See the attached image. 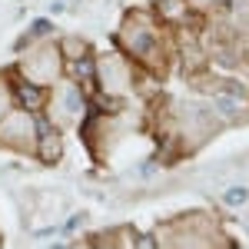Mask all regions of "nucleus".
Masks as SVG:
<instances>
[{"mask_svg": "<svg viewBox=\"0 0 249 249\" xmlns=\"http://www.w3.org/2000/svg\"><path fill=\"white\" fill-rule=\"evenodd\" d=\"M110 43L120 53H126L143 73H150L156 80L166 77L173 60H176V34L156 20V14L150 7L126 10L120 27L113 30Z\"/></svg>", "mask_w": 249, "mask_h": 249, "instance_id": "obj_1", "label": "nucleus"}, {"mask_svg": "<svg viewBox=\"0 0 249 249\" xmlns=\"http://www.w3.org/2000/svg\"><path fill=\"white\" fill-rule=\"evenodd\" d=\"M156 243L166 249H230L232 239L223 230L219 216H213L206 210H190V213H176L166 223L156 226Z\"/></svg>", "mask_w": 249, "mask_h": 249, "instance_id": "obj_2", "label": "nucleus"}, {"mask_svg": "<svg viewBox=\"0 0 249 249\" xmlns=\"http://www.w3.org/2000/svg\"><path fill=\"white\" fill-rule=\"evenodd\" d=\"M90 107H93V96L87 93L77 80H70L63 73V77L50 87V93H47L43 116H47L57 130H63V133H77L80 123L90 113Z\"/></svg>", "mask_w": 249, "mask_h": 249, "instance_id": "obj_3", "label": "nucleus"}, {"mask_svg": "<svg viewBox=\"0 0 249 249\" xmlns=\"http://www.w3.org/2000/svg\"><path fill=\"white\" fill-rule=\"evenodd\" d=\"M150 73H143L133 60L120 50H107V53H96V96H107V100H130L133 90L143 83ZM156 80V77H153Z\"/></svg>", "mask_w": 249, "mask_h": 249, "instance_id": "obj_4", "label": "nucleus"}, {"mask_svg": "<svg viewBox=\"0 0 249 249\" xmlns=\"http://www.w3.org/2000/svg\"><path fill=\"white\" fill-rule=\"evenodd\" d=\"M10 70L20 73V77H27V80H34V83H40V87H53L67 73V60L60 53L57 37H47V40L30 43L23 53H17Z\"/></svg>", "mask_w": 249, "mask_h": 249, "instance_id": "obj_5", "label": "nucleus"}, {"mask_svg": "<svg viewBox=\"0 0 249 249\" xmlns=\"http://www.w3.org/2000/svg\"><path fill=\"white\" fill-rule=\"evenodd\" d=\"M40 120H43V113H34L27 107H14L0 120V150L34 160L37 136H40Z\"/></svg>", "mask_w": 249, "mask_h": 249, "instance_id": "obj_6", "label": "nucleus"}, {"mask_svg": "<svg viewBox=\"0 0 249 249\" xmlns=\"http://www.w3.org/2000/svg\"><path fill=\"white\" fill-rule=\"evenodd\" d=\"M206 107L213 110V116L223 123V126H236V123H249V96H236L226 93L219 87H213L203 93Z\"/></svg>", "mask_w": 249, "mask_h": 249, "instance_id": "obj_7", "label": "nucleus"}, {"mask_svg": "<svg viewBox=\"0 0 249 249\" xmlns=\"http://www.w3.org/2000/svg\"><path fill=\"white\" fill-rule=\"evenodd\" d=\"M150 10H153L156 20H160L163 27H170V30H183V27L199 30L203 20H206L203 14H196V10L190 7V0H153Z\"/></svg>", "mask_w": 249, "mask_h": 249, "instance_id": "obj_8", "label": "nucleus"}, {"mask_svg": "<svg viewBox=\"0 0 249 249\" xmlns=\"http://www.w3.org/2000/svg\"><path fill=\"white\" fill-rule=\"evenodd\" d=\"M63 130H57L47 116L40 120V136H37V150H34V160L43 163V166H60L63 163Z\"/></svg>", "mask_w": 249, "mask_h": 249, "instance_id": "obj_9", "label": "nucleus"}, {"mask_svg": "<svg viewBox=\"0 0 249 249\" xmlns=\"http://www.w3.org/2000/svg\"><path fill=\"white\" fill-rule=\"evenodd\" d=\"M10 77H14V96H17V107H27V110H34V113H43V103H47L50 87H40V83L20 77V73H14V70H10Z\"/></svg>", "mask_w": 249, "mask_h": 249, "instance_id": "obj_10", "label": "nucleus"}, {"mask_svg": "<svg viewBox=\"0 0 249 249\" xmlns=\"http://www.w3.org/2000/svg\"><path fill=\"white\" fill-rule=\"evenodd\" d=\"M67 77L77 80L80 87L93 96L96 93V53H93V50L83 53L80 60H70V63H67Z\"/></svg>", "mask_w": 249, "mask_h": 249, "instance_id": "obj_11", "label": "nucleus"}, {"mask_svg": "<svg viewBox=\"0 0 249 249\" xmlns=\"http://www.w3.org/2000/svg\"><path fill=\"white\" fill-rule=\"evenodd\" d=\"M133 236H136V230L133 226H110V230H96V232H90V246H96V249H103V246H130L133 249Z\"/></svg>", "mask_w": 249, "mask_h": 249, "instance_id": "obj_12", "label": "nucleus"}, {"mask_svg": "<svg viewBox=\"0 0 249 249\" xmlns=\"http://www.w3.org/2000/svg\"><path fill=\"white\" fill-rule=\"evenodd\" d=\"M219 14L226 17V27L236 37H249V0H226V7Z\"/></svg>", "mask_w": 249, "mask_h": 249, "instance_id": "obj_13", "label": "nucleus"}, {"mask_svg": "<svg viewBox=\"0 0 249 249\" xmlns=\"http://www.w3.org/2000/svg\"><path fill=\"white\" fill-rule=\"evenodd\" d=\"M219 203H223V210L230 213H239L249 206V186L246 179H230L223 190H219Z\"/></svg>", "mask_w": 249, "mask_h": 249, "instance_id": "obj_14", "label": "nucleus"}, {"mask_svg": "<svg viewBox=\"0 0 249 249\" xmlns=\"http://www.w3.org/2000/svg\"><path fill=\"white\" fill-rule=\"evenodd\" d=\"M60 43V53H63V60L70 63V60H80L83 53H90L93 47H90V40L80 37V34H63V37H57Z\"/></svg>", "mask_w": 249, "mask_h": 249, "instance_id": "obj_15", "label": "nucleus"}, {"mask_svg": "<svg viewBox=\"0 0 249 249\" xmlns=\"http://www.w3.org/2000/svg\"><path fill=\"white\" fill-rule=\"evenodd\" d=\"M17 107V96H14V77L10 70H0V120Z\"/></svg>", "mask_w": 249, "mask_h": 249, "instance_id": "obj_16", "label": "nucleus"}, {"mask_svg": "<svg viewBox=\"0 0 249 249\" xmlns=\"http://www.w3.org/2000/svg\"><path fill=\"white\" fill-rule=\"evenodd\" d=\"M27 34H30L34 43H37V40H47V37H57V23H53L50 14H43V17H34L27 23Z\"/></svg>", "mask_w": 249, "mask_h": 249, "instance_id": "obj_17", "label": "nucleus"}, {"mask_svg": "<svg viewBox=\"0 0 249 249\" xmlns=\"http://www.w3.org/2000/svg\"><path fill=\"white\" fill-rule=\"evenodd\" d=\"M190 7L196 14H203V17H216L226 7V0H190Z\"/></svg>", "mask_w": 249, "mask_h": 249, "instance_id": "obj_18", "label": "nucleus"}, {"mask_svg": "<svg viewBox=\"0 0 249 249\" xmlns=\"http://www.w3.org/2000/svg\"><path fill=\"white\" fill-rule=\"evenodd\" d=\"M160 166H163V163H160V156H150V160H143V163L133 170V176H140V179H150V176H156V173H160Z\"/></svg>", "mask_w": 249, "mask_h": 249, "instance_id": "obj_19", "label": "nucleus"}, {"mask_svg": "<svg viewBox=\"0 0 249 249\" xmlns=\"http://www.w3.org/2000/svg\"><path fill=\"white\" fill-rule=\"evenodd\" d=\"M133 249H160L156 232H136L133 236Z\"/></svg>", "mask_w": 249, "mask_h": 249, "instance_id": "obj_20", "label": "nucleus"}, {"mask_svg": "<svg viewBox=\"0 0 249 249\" xmlns=\"http://www.w3.org/2000/svg\"><path fill=\"white\" fill-rule=\"evenodd\" d=\"M83 223H87V213H73V216H70V219L60 226V232H63V236H70V232H77Z\"/></svg>", "mask_w": 249, "mask_h": 249, "instance_id": "obj_21", "label": "nucleus"}, {"mask_svg": "<svg viewBox=\"0 0 249 249\" xmlns=\"http://www.w3.org/2000/svg\"><path fill=\"white\" fill-rule=\"evenodd\" d=\"M63 10H70V3H67V0H50V7H47V14H50V17H60Z\"/></svg>", "mask_w": 249, "mask_h": 249, "instance_id": "obj_22", "label": "nucleus"}, {"mask_svg": "<svg viewBox=\"0 0 249 249\" xmlns=\"http://www.w3.org/2000/svg\"><path fill=\"white\" fill-rule=\"evenodd\" d=\"M246 213H249V206H246Z\"/></svg>", "mask_w": 249, "mask_h": 249, "instance_id": "obj_23", "label": "nucleus"}]
</instances>
